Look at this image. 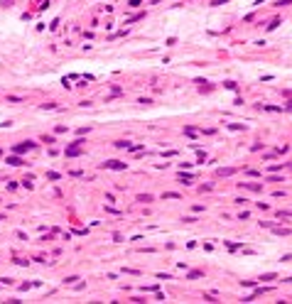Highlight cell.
I'll return each instance as SVG.
<instances>
[{
    "mask_svg": "<svg viewBox=\"0 0 292 304\" xmlns=\"http://www.w3.org/2000/svg\"><path fill=\"white\" fill-rule=\"evenodd\" d=\"M272 233H278V236H290V228H272Z\"/></svg>",
    "mask_w": 292,
    "mask_h": 304,
    "instance_id": "obj_2",
    "label": "cell"
},
{
    "mask_svg": "<svg viewBox=\"0 0 292 304\" xmlns=\"http://www.w3.org/2000/svg\"><path fill=\"white\" fill-rule=\"evenodd\" d=\"M290 3H292V0H278L275 5H278V8H282V5H290Z\"/></svg>",
    "mask_w": 292,
    "mask_h": 304,
    "instance_id": "obj_4",
    "label": "cell"
},
{
    "mask_svg": "<svg viewBox=\"0 0 292 304\" xmlns=\"http://www.w3.org/2000/svg\"><path fill=\"white\" fill-rule=\"evenodd\" d=\"M8 162H10V164H22V160H20V157H10Z\"/></svg>",
    "mask_w": 292,
    "mask_h": 304,
    "instance_id": "obj_3",
    "label": "cell"
},
{
    "mask_svg": "<svg viewBox=\"0 0 292 304\" xmlns=\"http://www.w3.org/2000/svg\"><path fill=\"white\" fill-rule=\"evenodd\" d=\"M263 110H270V113H280L282 110V106H260Z\"/></svg>",
    "mask_w": 292,
    "mask_h": 304,
    "instance_id": "obj_1",
    "label": "cell"
}]
</instances>
